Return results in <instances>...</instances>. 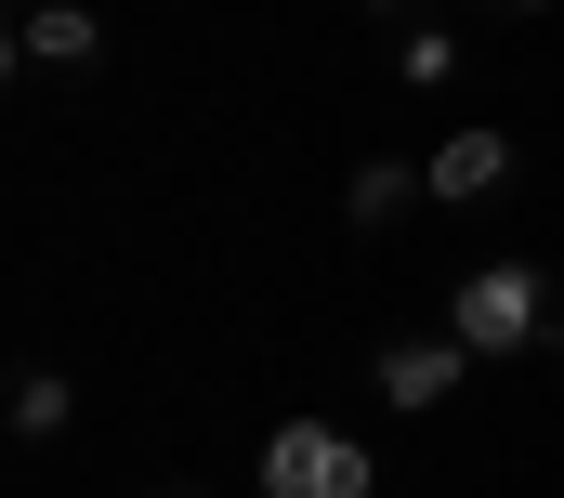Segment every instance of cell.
I'll use <instances>...</instances> for the list:
<instances>
[{
    "label": "cell",
    "instance_id": "6da1fadb",
    "mask_svg": "<svg viewBox=\"0 0 564 498\" xmlns=\"http://www.w3.org/2000/svg\"><path fill=\"white\" fill-rule=\"evenodd\" d=\"M446 328H459L473 355H525V342L552 328V289H539V262H486V275H459V289H446Z\"/></svg>",
    "mask_w": 564,
    "mask_h": 498
},
{
    "label": "cell",
    "instance_id": "7a4b0ae2",
    "mask_svg": "<svg viewBox=\"0 0 564 498\" xmlns=\"http://www.w3.org/2000/svg\"><path fill=\"white\" fill-rule=\"evenodd\" d=\"M263 498H368V446L341 420H276L263 433Z\"/></svg>",
    "mask_w": 564,
    "mask_h": 498
},
{
    "label": "cell",
    "instance_id": "3957f363",
    "mask_svg": "<svg viewBox=\"0 0 564 498\" xmlns=\"http://www.w3.org/2000/svg\"><path fill=\"white\" fill-rule=\"evenodd\" d=\"M459 380H473V342H459V328H433V342H381V393H394V407H446Z\"/></svg>",
    "mask_w": 564,
    "mask_h": 498
},
{
    "label": "cell",
    "instance_id": "277c9868",
    "mask_svg": "<svg viewBox=\"0 0 564 498\" xmlns=\"http://www.w3.org/2000/svg\"><path fill=\"white\" fill-rule=\"evenodd\" d=\"M512 184V131H446L421 171V197H446V210H473V197H499Z\"/></svg>",
    "mask_w": 564,
    "mask_h": 498
},
{
    "label": "cell",
    "instance_id": "5b68a950",
    "mask_svg": "<svg viewBox=\"0 0 564 498\" xmlns=\"http://www.w3.org/2000/svg\"><path fill=\"white\" fill-rule=\"evenodd\" d=\"M13 53H26V66H93V53H106V26H93L79 0H26V26H13Z\"/></svg>",
    "mask_w": 564,
    "mask_h": 498
},
{
    "label": "cell",
    "instance_id": "8992f818",
    "mask_svg": "<svg viewBox=\"0 0 564 498\" xmlns=\"http://www.w3.org/2000/svg\"><path fill=\"white\" fill-rule=\"evenodd\" d=\"M408 197H421V171H394V158H368V171L341 184V224H355V237H381V224H394Z\"/></svg>",
    "mask_w": 564,
    "mask_h": 498
},
{
    "label": "cell",
    "instance_id": "52a82bcc",
    "mask_svg": "<svg viewBox=\"0 0 564 498\" xmlns=\"http://www.w3.org/2000/svg\"><path fill=\"white\" fill-rule=\"evenodd\" d=\"M13 433H26V446H53V433H66V380H53V368L13 380Z\"/></svg>",
    "mask_w": 564,
    "mask_h": 498
},
{
    "label": "cell",
    "instance_id": "ba28073f",
    "mask_svg": "<svg viewBox=\"0 0 564 498\" xmlns=\"http://www.w3.org/2000/svg\"><path fill=\"white\" fill-rule=\"evenodd\" d=\"M433 79H459V40H446V26H421V40H408V93H433Z\"/></svg>",
    "mask_w": 564,
    "mask_h": 498
},
{
    "label": "cell",
    "instance_id": "9c48e42d",
    "mask_svg": "<svg viewBox=\"0 0 564 498\" xmlns=\"http://www.w3.org/2000/svg\"><path fill=\"white\" fill-rule=\"evenodd\" d=\"M512 13H539V0H512Z\"/></svg>",
    "mask_w": 564,
    "mask_h": 498
},
{
    "label": "cell",
    "instance_id": "30bf717a",
    "mask_svg": "<svg viewBox=\"0 0 564 498\" xmlns=\"http://www.w3.org/2000/svg\"><path fill=\"white\" fill-rule=\"evenodd\" d=\"M184 498H197V486H184Z\"/></svg>",
    "mask_w": 564,
    "mask_h": 498
}]
</instances>
